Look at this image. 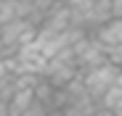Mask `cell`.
<instances>
[{
    "instance_id": "7c38bea8",
    "label": "cell",
    "mask_w": 122,
    "mask_h": 116,
    "mask_svg": "<svg viewBox=\"0 0 122 116\" xmlns=\"http://www.w3.org/2000/svg\"><path fill=\"white\" fill-rule=\"evenodd\" d=\"M114 116H122V103H119V106L114 108Z\"/></svg>"
},
{
    "instance_id": "3957f363",
    "label": "cell",
    "mask_w": 122,
    "mask_h": 116,
    "mask_svg": "<svg viewBox=\"0 0 122 116\" xmlns=\"http://www.w3.org/2000/svg\"><path fill=\"white\" fill-rule=\"evenodd\" d=\"M69 27H72V8L66 5V0H56L40 18V29L45 32H66Z\"/></svg>"
},
{
    "instance_id": "6da1fadb",
    "label": "cell",
    "mask_w": 122,
    "mask_h": 116,
    "mask_svg": "<svg viewBox=\"0 0 122 116\" xmlns=\"http://www.w3.org/2000/svg\"><path fill=\"white\" fill-rule=\"evenodd\" d=\"M72 53H74V61H77V69L80 74L88 71V69H96L101 63H106V48L101 45L93 34H85L72 45Z\"/></svg>"
},
{
    "instance_id": "7a4b0ae2",
    "label": "cell",
    "mask_w": 122,
    "mask_h": 116,
    "mask_svg": "<svg viewBox=\"0 0 122 116\" xmlns=\"http://www.w3.org/2000/svg\"><path fill=\"white\" fill-rule=\"evenodd\" d=\"M117 74H119V69H117V66H112V63H101V66H96V69L82 71L80 76H82V85H85L88 95L98 103V98H101V95H104V92L114 85Z\"/></svg>"
},
{
    "instance_id": "5b68a950",
    "label": "cell",
    "mask_w": 122,
    "mask_h": 116,
    "mask_svg": "<svg viewBox=\"0 0 122 116\" xmlns=\"http://www.w3.org/2000/svg\"><path fill=\"white\" fill-rule=\"evenodd\" d=\"M32 100H35V92H32V87L13 90V95L8 98V113H11V116H24V111L32 106Z\"/></svg>"
},
{
    "instance_id": "8fae6325",
    "label": "cell",
    "mask_w": 122,
    "mask_h": 116,
    "mask_svg": "<svg viewBox=\"0 0 122 116\" xmlns=\"http://www.w3.org/2000/svg\"><path fill=\"white\" fill-rule=\"evenodd\" d=\"M114 85H117V87H122V69H119V74H117V79H114Z\"/></svg>"
},
{
    "instance_id": "4fadbf2b",
    "label": "cell",
    "mask_w": 122,
    "mask_h": 116,
    "mask_svg": "<svg viewBox=\"0 0 122 116\" xmlns=\"http://www.w3.org/2000/svg\"><path fill=\"white\" fill-rule=\"evenodd\" d=\"M48 116H61V113H58V111H51V113H48Z\"/></svg>"
},
{
    "instance_id": "9c48e42d",
    "label": "cell",
    "mask_w": 122,
    "mask_h": 116,
    "mask_svg": "<svg viewBox=\"0 0 122 116\" xmlns=\"http://www.w3.org/2000/svg\"><path fill=\"white\" fill-rule=\"evenodd\" d=\"M90 116H114V111H109V108H101V106H96V111H93Z\"/></svg>"
},
{
    "instance_id": "8992f818",
    "label": "cell",
    "mask_w": 122,
    "mask_h": 116,
    "mask_svg": "<svg viewBox=\"0 0 122 116\" xmlns=\"http://www.w3.org/2000/svg\"><path fill=\"white\" fill-rule=\"evenodd\" d=\"M32 92H35V100H37V103H43L48 111H53V95H56V90H53V87L43 79V76H40V79L35 82Z\"/></svg>"
},
{
    "instance_id": "5bb4252c",
    "label": "cell",
    "mask_w": 122,
    "mask_h": 116,
    "mask_svg": "<svg viewBox=\"0 0 122 116\" xmlns=\"http://www.w3.org/2000/svg\"><path fill=\"white\" fill-rule=\"evenodd\" d=\"M0 48H3V45H0Z\"/></svg>"
},
{
    "instance_id": "30bf717a",
    "label": "cell",
    "mask_w": 122,
    "mask_h": 116,
    "mask_svg": "<svg viewBox=\"0 0 122 116\" xmlns=\"http://www.w3.org/2000/svg\"><path fill=\"white\" fill-rule=\"evenodd\" d=\"M0 116H11V113H8V103H5V100H0Z\"/></svg>"
},
{
    "instance_id": "52a82bcc",
    "label": "cell",
    "mask_w": 122,
    "mask_h": 116,
    "mask_svg": "<svg viewBox=\"0 0 122 116\" xmlns=\"http://www.w3.org/2000/svg\"><path fill=\"white\" fill-rule=\"evenodd\" d=\"M119 103H122V87H117V85H112V87L98 98V106H101V108H109V111H114Z\"/></svg>"
},
{
    "instance_id": "277c9868",
    "label": "cell",
    "mask_w": 122,
    "mask_h": 116,
    "mask_svg": "<svg viewBox=\"0 0 122 116\" xmlns=\"http://www.w3.org/2000/svg\"><path fill=\"white\" fill-rule=\"evenodd\" d=\"M93 37L104 45V48H112V45H119L122 42V18H109L106 24H101Z\"/></svg>"
},
{
    "instance_id": "ba28073f",
    "label": "cell",
    "mask_w": 122,
    "mask_h": 116,
    "mask_svg": "<svg viewBox=\"0 0 122 116\" xmlns=\"http://www.w3.org/2000/svg\"><path fill=\"white\" fill-rule=\"evenodd\" d=\"M106 63H112V66L122 69V42H119V45L106 48Z\"/></svg>"
}]
</instances>
